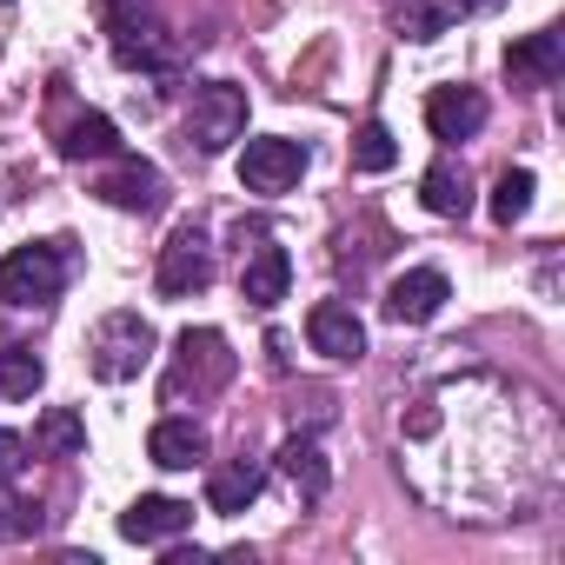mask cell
<instances>
[{"instance_id": "1", "label": "cell", "mask_w": 565, "mask_h": 565, "mask_svg": "<svg viewBox=\"0 0 565 565\" xmlns=\"http://www.w3.org/2000/svg\"><path fill=\"white\" fill-rule=\"evenodd\" d=\"M67 287V239H34L0 259V307L14 313H47Z\"/></svg>"}, {"instance_id": "2", "label": "cell", "mask_w": 565, "mask_h": 565, "mask_svg": "<svg viewBox=\"0 0 565 565\" xmlns=\"http://www.w3.org/2000/svg\"><path fill=\"white\" fill-rule=\"evenodd\" d=\"M233 380V347H226V333H213V327H186L180 340H173V373H167V406H186V393L193 399H206V393H220Z\"/></svg>"}, {"instance_id": "3", "label": "cell", "mask_w": 565, "mask_h": 565, "mask_svg": "<svg viewBox=\"0 0 565 565\" xmlns=\"http://www.w3.org/2000/svg\"><path fill=\"white\" fill-rule=\"evenodd\" d=\"M153 327L140 320V313H107L100 327H94V347H87V366H94V380H107V386H120V380H140L147 366H153Z\"/></svg>"}, {"instance_id": "4", "label": "cell", "mask_w": 565, "mask_h": 565, "mask_svg": "<svg viewBox=\"0 0 565 565\" xmlns=\"http://www.w3.org/2000/svg\"><path fill=\"white\" fill-rule=\"evenodd\" d=\"M233 140H246V87L233 81H206L186 107V147L200 153H226Z\"/></svg>"}, {"instance_id": "5", "label": "cell", "mask_w": 565, "mask_h": 565, "mask_svg": "<svg viewBox=\"0 0 565 565\" xmlns=\"http://www.w3.org/2000/svg\"><path fill=\"white\" fill-rule=\"evenodd\" d=\"M300 173H307V147L287 140V134H253V140L239 147V186H246V193L279 200V193L300 186Z\"/></svg>"}, {"instance_id": "6", "label": "cell", "mask_w": 565, "mask_h": 565, "mask_svg": "<svg viewBox=\"0 0 565 565\" xmlns=\"http://www.w3.org/2000/svg\"><path fill=\"white\" fill-rule=\"evenodd\" d=\"M153 287H160V300H193V294H206V287H213V246H206V233H200V226H180V233L160 246V273H153Z\"/></svg>"}, {"instance_id": "7", "label": "cell", "mask_w": 565, "mask_h": 565, "mask_svg": "<svg viewBox=\"0 0 565 565\" xmlns=\"http://www.w3.org/2000/svg\"><path fill=\"white\" fill-rule=\"evenodd\" d=\"M446 300H452L446 273L439 266H413V273H399L393 287H386V320L393 327H426V320H439Z\"/></svg>"}, {"instance_id": "8", "label": "cell", "mask_w": 565, "mask_h": 565, "mask_svg": "<svg viewBox=\"0 0 565 565\" xmlns=\"http://www.w3.org/2000/svg\"><path fill=\"white\" fill-rule=\"evenodd\" d=\"M120 532L134 545H173L180 532H193V505L186 499H167V492H140L127 512H120Z\"/></svg>"}, {"instance_id": "9", "label": "cell", "mask_w": 565, "mask_h": 565, "mask_svg": "<svg viewBox=\"0 0 565 565\" xmlns=\"http://www.w3.org/2000/svg\"><path fill=\"white\" fill-rule=\"evenodd\" d=\"M287 287H294V259H287V246H253L246 266H239V300L259 307V313H273L279 300H287Z\"/></svg>"}, {"instance_id": "10", "label": "cell", "mask_w": 565, "mask_h": 565, "mask_svg": "<svg viewBox=\"0 0 565 565\" xmlns=\"http://www.w3.org/2000/svg\"><path fill=\"white\" fill-rule=\"evenodd\" d=\"M426 127H433V140H472L479 127H486V94L479 87H433V100H426Z\"/></svg>"}, {"instance_id": "11", "label": "cell", "mask_w": 565, "mask_h": 565, "mask_svg": "<svg viewBox=\"0 0 565 565\" xmlns=\"http://www.w3.org/2000/svg\"><path fill=\"white\" fill-rule=\"evenodd\" d=\"M94 193H100L107 206H120V213H160V206H167V180H160V167H147V160H120Z\"/></svg>"}, {"instance_id": "12", "label": "cell", "mask_w": 565, "mask_h": 565, "mask_svg": "<svg viewBox=\"0 0 565 565\" xmlns=\"http://www.w3.org/2000/svg\"><path fill=\"white\" fill-rule=\"evenodd\" d=\"M307 340H313V353H327V360H340V366L366 353V327H360V313L340 307V300H320V307L307 313Z\"/></svg>"}, {"instance_id": "13", "label": "cell", "mask_w": 565, "mask_h": 565, "mask_svg": "<svg viewBox=\"0 0 565 565\" xmlns=\"http://www.w3.org/2000/svg\"><path fill=\"white\" fill-rule=\"evenodd\" d=\"M505 74H512V81H532V87H552V81L565 74V41H558V28H539V34L512 41V47H505Z\"/></svg>"}, {"instance_id": "14", "label": "cell", "mask_w": 565, "mask_h": 565, "mask_svg": "<svg viewBox=\"0 0 565 565\" xmlns=\"http://www.w3.org/2000/svg\"><path fill=\"white\" fill-rule=\"evenodd\" d=\"M147 459L167 466V472H193V466L206 459V433H200L193 419L167 413V419H153V433H147Z\"/></svg>"}, {"instance_id": "15", "label": "cell", "mask_w": 565, "mask_h": 565, "mask_svg": "<svg viewBox=\"0 0 565 565\" xmlns=\"http://www.w3.org/2000/svg\"><path fill=\"white\" fill-rule=\"evenodd\" d=\"M259 486H266V472H259L253 459L213 466V472H206V512H220V519H239V512L259 499Z\"/></svg>"}, {"instance_id": "16", "label": "cell", "mask_w": 565, "mask_h": 565, "mask_svg": "<svg viewBox=\"0 0 565 565\" xmlns=\"http://www.w3.org/2000/svg\"><path fill=\"white\" fill-rule=\"evenodd\" d=\"M419 200H426V213H439V220H466V213H472V180H466V167H459V160H433L426 180H419Z\"/></svg>"}, {"instance_id": "17", "label": "cell", "mask_w": 565, "mask_h": 565, "mask_svg": "<svg viewBox=\"0 0 565 565\" xmlns=\"http://www.w3.org/2000/svg\"><path fill=\"white\" fill-rule=\"evenodd\" d=\"M279 479H287L300 499H320V492H327V479H333V472H327V452H320V439H313V433H294L287 446H279Z\"/></svg>"}, {"instance_id": "18", "label": "cell", "mask_w": 565, "mask_h": 565, "mask_svg": "<svg viewBox=\"0 0 565 565\" xmlns=\"http://www.w3.org/2000/svg\"><path fill=\"white\" fill-rule=\"evenodd\" d=\"M61 160H120V127L107 114H74L61 127Z\"/></svg>"}, {"instance_id": "19", "label": "cell", "mask_w": 565, "mask_h": 565, "mask_svg": "<svg viewBox=\"0 0 565 565\" xmlns=\"http://www.w3.org/2000/svg\"><path fill=\"white\" fill-rule=\"evenodd\" d=\"M114 61H120V67H147V74H160V67L180 61V47L167 41V28H140V21H134V28L114 34Z\"/></svg>"}, {"instance_id": "20", "label": "cell", "mask_w": 565, "mask_h": 565, "mask_svg": "<svg viewBox=\"0 0 565 565\" xmlns=\"http://www.w3.org/2000/svg\"><path fill=\"white\" fill-rule=\"evenodd\" d=\"M34 452H41V459H74V452H87V419H81L74 406H47V413L34 419Z\"/></svg>"}, {"instance_id": "21", "label": "cell", "mask_w": 565, "mask_h": 565, "mask_svg": "<svg viewBox=\"0 0 565 565\" xmlns=\"http://www.w3.org/2000/svg\"><path fill=\"white\" fill-rule=\"evenodd\" d=\"M41 380H47V366L34 347H0V399H34Z\"/></svg>"}, {"instance_id": "22", "label": "cell", "mask_w": 565, "mask_h": 565, "mask_svg": "<svg viewBox=\"0 0 565 565\" xmlns=\"http://www.w3.org/2000/svg\"><path fill=\"white\" fill-rule=\"evenodd\" d=\"M532 193H539L532 167H512V173H499V186H492V220H499V226H519V220L532 213Z\"/></svg>"}, {"instance_id": "23", "label": "cell", "mask_w": 565, "mask_h": 565, "mask_svg": "<svg viewBox=\"0 0 565 565\" xmlns=\"http://www.w3.org/2000/svg\"><path fill=\"white\" fill-rule=\"evenodd\" d=\"M353 167H360V173H386V167H399V140H393L386 120H366V127L353 134Z\"/></svg>"}, {"instance_id": "24", "label": "cell", "mask_w": 565, "mask_h": 565, "mask_svg": "<svg viewBox=\"0 0 565 565\" xmlns=\"http://www.w3.org/2000/svg\"><path fill=\"white\" fill-rule=\"evenodd\" d=\"M459 14V0H406V14H399V34L406 41H439Z\"/></svg>"}, {"instance_id": "25", "label": "cell", "mask_w": 565, "mask_h": 565, "mask_svg": "<svg viewBox=\"0 0 565 565\" xmlns=\"http://www.w3.org/2000/svg\"><path fill=\"white\" fill-rule=\"evenodd\" d=\"M34 532H41V505L0 492V539H34Z\"/></svg>"}, {"instance_id": "26", "label": "cell", "mask_w": 565, "mask_h": 565, "mask_svg": "<svg viewBox=\"0 0 565 565\" xmlns=\"http://www.w3.org/2000/svg\"><path fill=\"white\" fill-rule=\"evenodd\" d=\"M28 452H34V446H28V439H21L14 426H0V486H14V479H21Z\"/></svg>"}, {"instance_id": "27", "label": "cell", "mask_w": 565, "mask_h": 565, "mask_svg": "<svg viewBox=\"0 0 565 565\" xmlns=\"http://www.w3.org/2000/svg\"><path fill=\"white\" fill-rule=\"evenodd\" d=\"M459 8H499V0H459Z\"/></svg>"}]
</instances>
